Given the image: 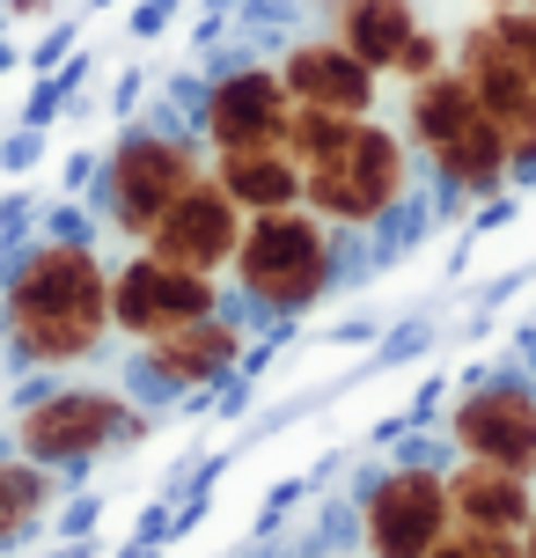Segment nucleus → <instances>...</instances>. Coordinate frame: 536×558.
I'll return each instance as SVG.
<instances>
[{
	"label": "nucleus",
	"instance_id": "obj_13",
	"mask_svg": "<svg viewBox=\"0 0 536 558\" xmlns=\"http://www.w3.org/2000/svg\"><path fill=\"white\" fill-rule=\"evenodd\" d=\"M287 88L272 66H235V74H221L214 82V96H206V133H214V147H251V140H280L287 125Z\"/></svg>",
	"mask_w": 536,
	"mask_h": 558
},
{
	"label": "nucleus",
	"instance_id": "obj_8",
	"mask_svg": "<svg viewBox=\"0 0 536 558\" xmlns=\"http://www.w3.org/2000/svg\"><path fill=\"white\" fill-rule=\"evenodd\" d=\"M118 434H141V418H133V404H118L111 390H52L45 404L23 412V448L37 463L96 456V448H111Z\"/></svg>",
	"mask_w": 536,
	"mask_h": 558
},
{
	"label": "nucleus",
	"instance_id": "obj_7",
	"mask_svg": "<svg viewBox=\"0 0 536 558\" xmlns=\"http://www.w3.org/2000/svg\"><path fill=\"white\" fill-rule=\"evenodd\" d=\"M449 434L471 463L529 477L536 471V390H522V383H478V390L455 404Z\"/></svg>",
	"mask_w": 536,
	"mask_h": 558
},
{
	"label": "nucleus",
	"instance_id": "obj_12",
	"mask_svg": "<svg viewBox=\"0 0 536 558\" xmlns=\"http://www.w3.org/2000/svg\"><path fill=\"white\" fill-rule=\"evenodd\" d=\"M280 88H287V104L331 111V118H367V104H375V74H367L345 45H331V37L294 45L287 66H280Z\"/></svg>",
	"mask_w": 536,
	"mask_h": 558
},
{
	"label": "nucleus",
	"instance_id": "obj_22",
	"mask_svg": "<svg viewBox=\"0 0 536 558\" xmlns=\"http://www.w3.org/2000/svg\"><path fill=\"white\" fill-rule=\"evenodd\" d=\"M522 530H529V544H522V558H536V514H529V522H522Z\"/></svg>",
	"mask_w": 536,
	"mask_h": 558
},
{
	"label": "nucleus",
	"instance_id": "obj_21",
	"mask_svg": "<svg viewBox=\"0 0 536 558\" xmlns=\"http://www.w3.org/2000/svg\"><path fill=\"white\" fill-rule=\"evenodd\" d=\"M390 74H412V82H426V74H441V45L426 37V29H412L404 37V52H397V66Z\"/></svg>",
	"mask_w": 536,
	"mask_h": 558
},
{
	"label": "nucleus",
	"instance_id": "obj_6",
	"mask_svg": "<svg viewBox=\"0 0 536 558\" xmlns=\"http://www.w3.org/2000/svg\"><path fill=\"white\" fill-rule=\"evenodd\" d=\"M198 177V155L170 133H125L111 155V221L125 235H147L155 214Z\"/></svg>",
	"mask_w": 536,
	"mask_h": 558
},
{
	"label": "nucleus",
	"instance_id": "obj_4",
	"mask_svg": "<svg viewBox=\"0 0 536 558\" xmlns=\"http://www.w3.org/2000/svg\"><path fill=\"white\" fill-rule=\"evenodd\" d=\"M412 140H419V155L449 177L455 192H500L514 169L500 133L485 125V111L471 104V88L455 74H426L412 88Z\"/></svg>",
	"mask_w": 536,
	"mask_h": 558
},
{
	"label": "nucleus",
	"instance_id": "obj_2",
	"mask_svg": "<svg viewBox=\"0 0 536 558\" xmlns=\"http://www.w3.org/2000/svg\"><path fill=\"white\" fill-rule=\"evenodd\" d=\"M235 279H243V294L265 308H309L324 287H331V235L316 221L309 206H280V214H251L243 235H235V251H228Z\"/></svg>",
	"mask_w": 536,
	"mask_h": 558
},
{
	"label": "nucleus",
	"instance_id": "obj_15",
	"mask_svg": "<svg viewBox=\"0 0 536 558\" xmlns=\"http://www.w3.org/2000/svg\"><path fill=\"white\" fill-rule=\"evenodd\" d=\"M441 485H449V522H463V530L514 536L536 514L522 477H514V471H492V463H471V456H463V471L441 477Z\"/></svg>",
	"mask_w": 536,
	"mask_h": 558
},
{
	"label": "nucleus",
	"instance_id": "obj_3",
	"mask_svg": "<svg viewBox=\"0 0 536 558\" xmlns=\"http://www.w3.org/2000/svg\"><path fill=\"white\" fill-rule=\"evenodd\" d=\"M302 198L316 206V221H345V228L382 221L404 198V140L382 133L375 118H353L339 147L302 169Z\"/></svg>",
	"mask_w": 536,
	"mask_h": 558
},
{
	"label": "nucleus",
	"instance_id": "obj_23",
	"mask_svg": "<svg viewBox=\"0 0 536 558\" xmlns=\"http://www.w3.org/2000/svg\"><path fill=\"white\" fill-rule=\"evenodd\" d=\"M529 15H536V0H529Z\"/></svg>",
	"mask_w": 536,
	"mask_h": 558
},
{
	"label": "nucleus",
	"instance_id": "obj_20",
	"mask_svg": "<svg viewBox=\"0 0 536 558\" xmlns=\"http://www.w3.org/2000/svg\"><path fill=\"white\" fill-rule=\"evenodd\" d=\"M426 558H522L508 544V536H485V530H455V536H441Z\"/></svg>",
	"mask_w": 536,
	"mask_h": 558
},
{
	"label": "nucleus",
	"instance_id": "obj_9",
	"mask_svg": "<svg viewBox=\"0 0 536 558\" xmlns=\"http://www.w3.org/2000/svg\"><path fill=\"white\" fill-rule=\"evenodd\" d=\"M235 235H243V206L214 184V177H192L184 192L155 214V228H147V243H155V257H170V265H192V272H214V265H228V251H235Z\"/></svg>",
	"mask_w": 536,
	"mask_h": 558
},
{
	"label": "nucleus",
	"instance_id": "obj_16",
	"mask_svg": "<svg viewBox=\"0 0 536 558\" xmlns=\"http://www.w3.org/2000/svg\"><path fill=\"white\" fill-rule=\"evenodd\" d=\"M331 29H339L331 45H345L367 74H390L419 15H412V0H331Z\"/></svg>",
	"mask_w": 536,
	"mask_h": 558
},
{
	"label": "nucleus",
	"instance_id": "obj_10",
	"mask_svg": "<svg viewBox=\"0 0 536 558\" xmlns=\"http://www.w3.org/2000/svg\"><path fill=\"white\" fill-rule=\"evenodd\" d=\"M455 82L471 88V104L485 111V125L500 133L508 162H536V88L500 59V45L485 37V23L463 37V52H455Z\"/></svg>",
	"mask_w": 536,
	"mask_h": 558
},
{
	"label": "nucleus",
	"instance_id": "obj_19",
	"mask_svg": "<svg viewBox=\"0 0 536 558\" xmlns=\"http://www.w3.org/2000/svg\"><path fill=\"white\" fill-rule=\"evenodd\" d=\"M37 500H45V477L29 471V463H0V536H15L37 514Z\"/></svg>",
	"mask_w": 536,
	"mask_h": 558
},
{
	"label": "nucleus",
	"instance_id": "obj_18",
	"mask_svg": "<svg viewBox=\"0 0 536 558\" xmlns=\"http://www.w3.org/2000/svg\"><path fill=\"white\" fill-rule=\"evenodd\" d=\"M485 37H492V45H500V59H508L514 74L536 88V15H529V8H500V15L485 23Z\"/></svg>",
	"mask_w": 536,
	"mask_h": 558
},
{
	"label": "nucleus",
	"instance_id": "obj_5",
	"mask_svg": "<svg viewBox=\"0 0 536 558\" xmlns=\"http://www.w3.org/2000/svg\"><path fill=\"white\" fill-rule=\"evenodd\" d=\"M192 316H214V272H192V265H170V257H133L118 265L111 279V331L125 338H162Z\"/></svg>",
	"mask_w": 536,
	"mask_h": 558
},
{
	"label": "nucleus",
	"instance_id": "obj_1",
	"mask_svg": "<svg viewBox=\"0 0 536 558\" xmlns=\"http://www.w3.org/2000/svg\"><path fill=\"white\" fill-rule=\"evenodd\" d=\"M111 331V272L96 265L88 243H45L23 257L8 287V338L37 367L88 361Z\"/></svg>",
	"mask_w": 536,
	"mask_h": 558
},
{
	"label": "nucleus",
	"instance_id": "obj_17",
	"mask_svg": "<svg viewBox=\"0 0 536 558\" xmlns=\"http://www.w3.org/2000/svg\"><path fill=\"white\" fill-rule=\"evenodd\" d=\"M235 345H243V338L228 331L221 316H192V324H176V331L147 338V367H155L162 383H214V375L235 361Z\"/></svg>",
	"mask_w": 536,
	"mask_h": 558
},
{
	"label": "nucleus",
	"instance_id": "obj_14",
	"mask_svg": "<svg viewBox=\"0 0 536 558\" xmlns=\"http://www.w3.org/2000/svg\"><path fill=\"white\" fill-rule=\"evenodd\" d=\"M243 214H280V206H302V169L280 140H251V147H221V169H214Z\"/></svg>",
	"mask_w": 536,
	"mask_h": 558
},
{
	"label": "nucleus",
	"instance_id": "obj_11",
	"mask_svg": "<svg viewBox=\"0 0 536 558\" xmlns=\"http://www.w3.org/2000/svg\"><path fill=\"white\" fill-rule=\"evenodd\" d=\"M367 536L382 558H426L449 536V485L434 471H390L367 493Z\"/></svg>",
	"mask_w": 536,
	"mask_h": 558
}]
</instances>
